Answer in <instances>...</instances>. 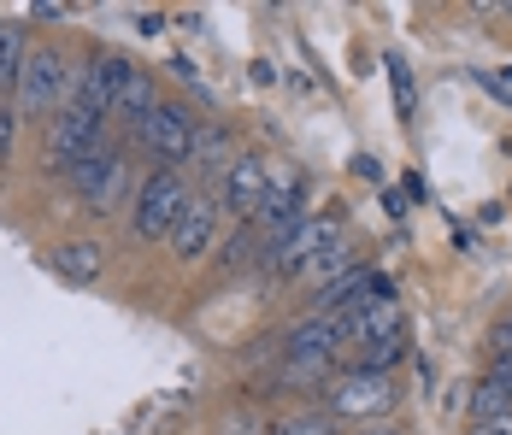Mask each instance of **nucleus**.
<instances>
[{
  "label": "nucleus",
  "instance_id": "f257e3e1",
  "mask_svg": "<svg viewBox=\"0 0 512 435\" xmlns=\"http://www.w3.org/2000/svg\"><path fill=\"white\" fill-rule=\"evenodd\" d=\"M189 200H195L189 177L171 171V165H154V171L136 183V194H130V236H136V242H165V236L177 230V218H183Z\"/></svg>",
  "mask_w": 512,
  "mask_h": 435
},
{
  "label": "nucleus",
  "instance_id": "f03ea898",
  "mask_svg": "<svg viewBox=\"0 0 512 435\" xmlns=\"http://www.w3.org/2000/svg\"><path fill=\"white\" fill-rule=\"evenodd\" d=\"M318 400H324V412L336 418V424H383L395 406H401V388L389 383V377H359V371H336L330 383L318 388Z\"/></svg>",
  "mask_w": 512,
  "mask_h": 435
},
{
  "label": "nucleus",
  "instance_id": "7ed1b4c3",
  "mask_svg": "<svg viewBox=\"0 0 512 435\" xmlns=\"http://www.w3.org/2000/svg\"><path fill=\"white\" fill-rule=\"evenodd\" d=\"M195 130H201V118H195V106H183V100H159L154 112L130 130L142 153H154L159 165H189V153H195Z\"/></svg>",
  "mask_w": 512,
  "mask_h": 435
},
{
  "label": "nucleus",
  "instance_id": "20e7f679",
  "mask_svg": "<svg viewBox=\"0 0 512 435\" xmlns=\"http://www.w3.org/2000/svg\"><path fill=\"white\" fill-rule=\"evenodd\" d=\"M65 89H71V59L53 48V42H42V48H30L24 71H18L12 106H18V118H42V112H59L65 106Z\"/></svg>",
  "mask_w": 512,
  "mask_h": 435
},
{
  "label": "nucleus",
  "instance_id": "39448f33",
  "mask_svg": "<svg viewBox=\"0 0 512 435\" xmlns=\"http://www.w3.org/2000/svg\"><path fill=\"white\" fill-rule=\"evenodd\" d=\"M65 183L83 194V206H89L95 218L118 212V206H124V194H130V153H124V142H106L101 153H89Z\"/></svg>",
  "mask_w": 512,
  "mask_h": 435
},
{
  "label": "nucleus",
  "instance_id": "423d86ee",
  "mask_svg": "<svg viewBox=\"0 0 512 435\" xmlns=\"http://www.w3.org/2000/svg\"><path fill=\"white\" fill-rule=\"evenodd\" d=\"M342 236H348V230H342V212H336V206H330V212H307L301 230H289L283 242L265 253V271H277V277H307L312 259H318L324 247H336Z\"/></svg>",
  "mask_w": 512,
  "mask_h": 435
},
{
  "label": "nucleus",
  "instance_id": "0eeeda50",
  "mask_svg": "<svg viewBox=\"0 0 512 435\" xmlns=\"http://www.w3.org/2000/svg\"><path fill=\"white\" fill-rule=\"evenodd\" d=\"M95 71H101L106 95H112V118H130V130H136V124L159 106L154 71H142L136 59H124V53H101V59H95Z\"/></svg>",
  "mask_w": 512,
  "mask_h": 435
},
{
  "label": "nucleus",
  "instance_id": "6e6552de",
  "mask_svg": "<svg viewBox=\"0 0 512 435\" xmlns=\"http://www.w3.org/2000/svg\"><path fill=\"white\" fill-rule=\"evenodd\" d=\"M112 142L106 136L101 118H83V112H71V106H59L48 118V165L59 171V177H71L89 153H101V147Z\"/></svg>",
  "mask_w": 512,
  "mask_h": 435
},
{
  "label": "nucleus",
  "instance_id": "1a4fd4ad",
  "mask_svg": "<svg viewBox=\"0 0 512 435\" xmlns=\"http://www.w3.org/2000/svg\"><path fill=\"white\" fill-rule=\"evenodd\" d=\"M301 224H307V189H301V177H289L283 165H271V194L254 212V230H259V242H265V253L283 242L289 230H301Z\"/></svg>",
  "mask_w": 512,
  "mask_h": 435
},
{
  "label": "nucleus",
  "instance_id": "9d476101",
  "mask_svg": "<svg viewBox=\"0 0 512 435\" xmlns=\"http://www.w3.org/2000/svg\"><path fill=\"white\" fill-rule=\"evenodd\" d=\"M218 206L224 212H236V218H254L259 206H265V194H271V159L265 153H236L230 159V171L218 177Z\"/></svg>",
  "mask_w": 512,
  "mask_h": 435
},
{
  "label": "nucleus",
  "instance_id": "9b49d317",
  "mask_svg": "<svg viewBox=\"0 0 512 435\" xmlns=\"http://www.w3.org/2000/svg\"><path fill=\"white\" fill-rule=\"evenodd\" d=\"M336 324H342V341L348 347H365V341H383L395 336V330H407V318H401V300L395 294H359L354 306H342V312H330Z\"/></svg>",
  "mask_w": 512,
  "mask_h": 435
},
{
  "label": "nucleus",
  "instance_id": "f8f14e48",
  "mask_svg": "<svg viewBox=\"0 0 512 435\" xmlns=\"http://www.w3.org/2000/svg\"><path fill=\"white\" fill-rule=\"evenodd\" d=\"M342 324L330 312H307L283 330V365H312V359H342Z\"/></svg>",
  "mask_w": 512,
  "mask_h": 435
},
{
  "label": "nucleus",
  "instance_id": "ddd939ff",
  "mask_svg": "<svg viewBox=\"0 0 512 435\" xmlns=\"http://www.w3.org/2000/svg\"><path fill=\"white\" fill-rule=\"evenodd\" d=\"M218 224H224L218 194H195V200L183 206V218H177V230H171L165 242H171V253H177L183 265H195V259H206V247L218 242Z\"/></svg>",
  "mask_w": 512,
  "mask_h": 435
},
{
  "label": "nucleus",
  "instance_id": "4468645a",
  "mask_svg": "<svg viewBox=\"0 0 512 435\" xmlns=\"http://www.w3.org/2000/svg\"><path fill=\"white\" fill-rule=\"evenodd\" d=\"M48 265H53V277H65V283L83 289V283H95L106 271V247L101 242H59L48 253Z\"/></svg>",
  "mask_w": 512,
  "mask_h": 435
},
{
  "label": "nucleus",
  "instance_id": "2eb2a0df",
  "mask_svg": "<svg viewBox=\"0 0 512 435\" xmlns=\"http://www.w3.org/2000/svg\"><path fill=\"white\" fill-rule=\"evenodd\" d=\"M407 353H412L407 330H395V336H383V341H365L359 353H348V371H359V377H389L395 365H407Z\"/></svg>",
  "mask_w": 512,
  "mask_h": 435
},
{
  "label": "nucleus",
  "instance_id": "dca6fc26",
  "mask_svg": "<svg viewBox=\"0 0 512 435\" xmlns=\"http://www.w3.org/2000/svg\"><path fill=\"white\" fill-rule=\"evenodd\" d=\"M230 159H236V153H230V130H224V124H212V118H201L189 165H195V171H206V177H212V189H218V177L230 171Z\"/></svg>",
  "mask_w": 512,
  "mask_h": 435
},
{
  "label": "nucleus",
  "instance_id": "f3484780",
  "mask_svg": "<svg viewBox=\"0 0 512 435\" xmlns=\"http://www.w3.org/2000/svg\"><path fill=\"white\" fill-rule=\"evenodd\" d=\"M24 59H30V36H24V24L0 18V100L18 95V71H24Z\"/></svg>",
  "mask_w": 512,
  "mask_h": 435
},
{
  "label": "nucleus",
  "instance_id": "a211bd4d",
  "mask_svg": "<svg viewBox=\"0 0 512 435\" xmlns=\"http://www.w3.org/2000/svg\"><path fill=\"white\" fill-rule=\"evenodd\" d=\"M359 265H365V259H359V247L342 236L336 247H324V253L312 259L307 283H312V289H330V283H342V277H348V271H359Z\"/></svg>",
  "mask_w": 512,
  "mask_h": 435
},
{
  "label": "nucleus",
  "instance_id": "6ab92c4d",
  "mask_svg": "<svg viewBox=\"0 0 512 435\" xmlns=\"http://www.w3.org/2000/svg\"><path fill=\"white\" fill-rule=\"evenodd\" d=\"M471 418H477V424H501V418H512V388L495 383V377L483 371L477 388H471Z\"/></svg>",
  "mask_w": 512,
  "mask_h": 435
},
{
  "label": "nucleus",
  "instance_id": "aec40b11",
  "mask_svg": "<svg viewBox=\"0 0 512 435\" xmlns=\"http://www.w3.org/2000/svg\"><path fill=\"white\" fill-rule=\"evenodd\" d=\"M342 424L324 412V406H307V412H283V418H271L265 435H336Z\"/></svg>",
  "mask_w": 512,
  "mask_h": 435
},
{
  "label": "nucleus",
  "instance_id": "412c9836",
  "mask_svg": "<svg viewBox=\"0 0 512 435\" xmlns=\"http://www.w3.org/2000/svg\"><path fill=\"white\" fill-rule=\"evenodd\" d=\"M389 83H395V106H401V118H412V71L401 53H389Z\"/></svg>",
  "mask_w": 512,
  "mask_h": 435
},
{
  "label": "nucleus",
  "instance_id": "4be33fe9",
  "mask_svg": "<svg viewBox=\"0 0 512 435\" xmlns=\"http://www.w3.org/2000/svg\"><path fill=\"white\" fill-rule=\"evenodd\" d=\"M171 77H177V83H183V89H189L195 100H212V89L201 83V71H195L189 59H171Z\"/></svg>",
  "mask_w": 512,
  "mask_h": 435
},
{
  "label": "nucleus",
  "instance_id": "5701e85b",
  "mask_svg": "<svg viewBox=\"0 0 512 435\" xmlns=\"http://www.w3.org/2000/svg\"><path fill=\"white\" fill-rule=\"evenodd\" d=\"M12 130H18V106H6V100H0V159L12 153Z\"/></svg>",
  "mask_w": 512,
  "mask_h": 435
},
{
  "label": "nucleus",
  "instance_id": "b1692460",
  "mask_svg": "<svg viewBox=\"0 0 512 435\" xmlns=\"http://www.w3.org/2000/svg\"><path fill=\"white\" fill-rule=\"evenodd\" d=\"M354 171H359V177H365V183H383V165H377V159H359Z\"/></svg>",
  "mask_w": 512,
  "mask_h": 435
},
{
  "label": "nucleus",
  "instance_id": "393cba45",
  "mask_svg": "<svg viewBox=\"0 0 512 435\" xmlns=\"http://www.w3.org/2000/svg\"><path fill=\"white\" fill-rule=\"evenodd\" d=\"M359 435H401V430H389V424H365Z\"/></svg>",
  "mask_w": 512,
  "mask_h": 435
},
{
  "label": "nucleus",
  "instance_id": "a878e982",
  "mask_svg": "<svg viewBox=\"0 0 512 435\" xmlns=\"http://www.w3.org/2000/svg\"><path fill=\"white\" fill-rule=\"evenodd\" d=\"M489 430H495V435H512V418H501V424H489Z\"/></svg>",
  "mask_w": 512,
  "mask_h": 435
},
{
  "label": "nucleus",
  "instance_id": "bb28decb",
  "mask_svg": "<svg viewBox=\"0 0 512 435\" xmlns=\"http://www.w3.org/2000/svg\"><path fill=\"white\" fill-rule=\"evenodd\" d=\"M465 435H495V430H489V424H471V430H465Z\"/></svg>",
  "mask_w": 512,
  "mask_h": 435
}]
</instances>
